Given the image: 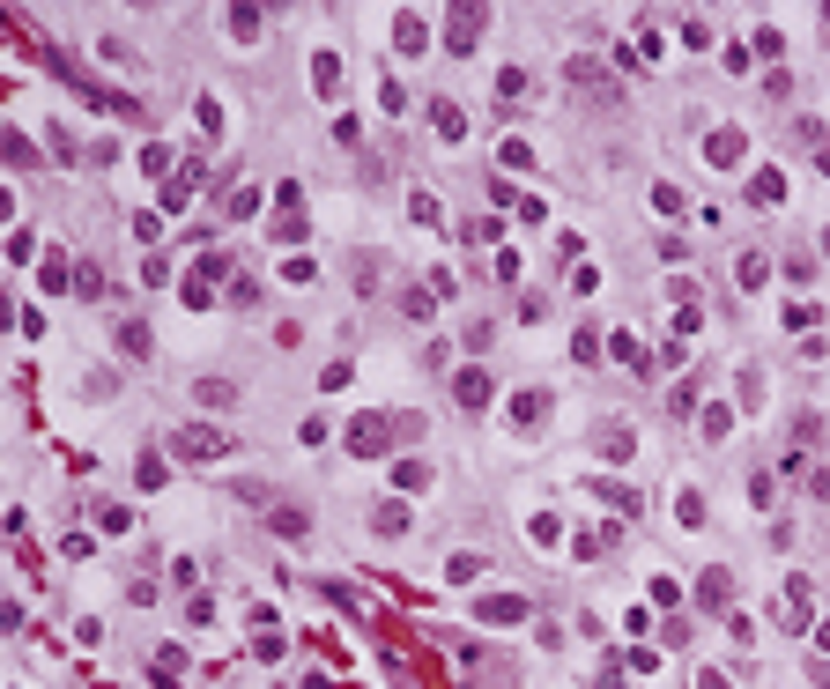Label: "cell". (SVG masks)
I'll list each match as a JSON object with an SVG mask.
<instances>
[{"label":"cell","instance_id":"cell-15","mask_svg":"<svg viewBox=\"0 0 830 689\" xmlns=\"http://www.w3.org/2000/svg\"><path fill=\"white\" fill-rule=\"evenodd\" d=\"M497 97L519 104V97H527V67H505V75H497Z\"/></svg>","mask_w":830,"mask_h":689},{"label":"cell","instance_id":"cell-2","mask_svg":"<svg viewBox=\"0 0 830 689\" xmlns=\"http://www.w3.org/2000/svg\"><path fill=\"white\" fill-rule=\"evenodd\" d=\"M453 400H460V408H467V416H482V408H489V371H482V364H467V371H453Z\"/></svg>","mask_w":830,"mask_h":689},{"label":"cell","instance_id":"cell-3","mask_svg":"<svg viewBox=\"0 0 830 689\" xmlns=\"http://www.w3.org/2000/svg\"><path fill=\"white\" fill-rule=\"evenodd\" d=\"M385 430H394V423H385V416H364V423H349V452H364V459H378V452H385Z\"/></svg>","mask_w":830,"mask_h":689},{"label":"cell","instance_id":"cell-11","mask_svg":"<svg viewBox=\"0 0 830 689\" xmlns=\"http://www.w3.org/2000/svg\"><path fill=\"white\" fill-rule=\"evenodd\" d=\"M779 193H786V179H779V170H756V179H749V201H756V208H771Z\"/></svg>","mask_w":830,"mask_h":689},{"label":"cell","instance_id":"cell-12","mask_svg":"<svg viewBox=\"0 0 830 689\" xmlns=\"http://www.w3.org/2000/svg\"><path fill=\"white\" fill-rule=\"evenodd\" d=\"M600 459H630V423H608L600 430Z\"/></svg>","mask_w":830,"mask_h":689},{"label":"cell","instance_id":"cell-13","mask_svg":"<svg viewBox=\"0 0 830 689\" xmlns=\"http://www.w3.org/2000/svg\"><path fill=\"white\" fill-rule=\"evenodd\" d=\"M119 349H127V356H149V326H141V319H119Z\"/></svg>","mask_w":830,"mask_h":689},{"label":"cell","instance_id":"cell-8","mask_svg":"<svg viewBox=\"0 0 830 689\" xmlns=\"http://www.w3.org/2000/svg\"><path fill=\"white\" fill-rule=\"evenodd\" d=\"M704 156H712V163H742V134H734V127H719V134L704 141Z\"/></svg>","mask_w":830,"mask_h":689},{"label":"cell","instance_id":"cell-1","mask_svg":"<svg viewBox=\"0 0 830 689\" xmlns=\"http://www.w3.org/2000/svg\"><path fill=\"white\" fill-rule=\"evenodd\" d=\"M171 452H179V459H223V452H231V437L215 430V423H186V430L171 437Z\"/></svg>","mask_w":830,"mask_h":689},{"label":"cell","instance_id":"cell-17","mask_svg":"<svg viewBox=\"0 0 830 689\" xmlns=\"http://www.w3.org/2000/svg\"><path fill=\"white\" fill-rule=\"evenodd\" d=\"M734 274H742V290H756V282H763L771 267H763V252H742V267H734Z\"/></svg>","mask_w":830,"mask_h":689},{"label":"cell","instance_id":"cell-9","mask_svg":"<svg viewBox=\"0 0 830 689\" xmlns=\"http://www.w3.org/2000/svg\"><path fill=\"white\" fill-rule=\"evenodd\" d=\"M0 163H15V170H23V163H37V149H30L15 127H0Z\"/></svg>","mask_w":830,"mask_h":689},{"label":"cell","instance_id":"cell-4","mask_svg":"<svg viewBox=\"0 0 830 689\" xmlns=\"http://www.w3.org/2000/svg\"><path fill=\"white\" fill-rule=\"evenodd\" d=\"M149 674H156V689H179V682H186V653H179V645H156Z\"/></svg>","mask_w":830,"mask_h":689},{"label":"cell","instance_id":"cell-19","mask_svg":"<svg viewBox=\"0 0 830 689\" xmlns=\"http://www.w3.org/2000/svg\"><path fill=\"white\" fill-rule=\"evenodd\" d=\"M0 222H15V193L8 186H0Z\"/></svg>","mask_w":830,"mask_h":689},{"label":"cell","instance_id":"cell-16","mask_svg":"<svg viewBox=\"0 0 830 689\" xmlns=\"http://www.w3.org/2000/svg\"><path fill=\"white\" fill-rule=\"evenodd\" d=\"M274 534H290V541H304V534H312V519H304V511H274Z\"/></svg>","mask_w":830,"mask_h":689},{"label":"cell","instance_id":"cell-7","mask_svg":"<svg viewBox=\"0 0 830 689\" xmlns=\"http://www.w3.org/2000/svg\"><path fill=\"white\" fill-rule=\"evenodd\" d=\"M193 400H200V408H231L238 386H231V378H200V386H193Z\"/></svg>","mask_w":830,"mask_h":689},{"label":"cell","instance_id":"cell-6","mask_svg":"<svg viewBox=\"0 0 830 689\" xmlns=\"http://www.w3.org/2000/svg\"><path fill=\"white\" fill-rule=\"evenodd\" d=\"M475 622H497V630H512V622H527V601H482V608H475Z\"/></svg>","mask_w":830,"mask_h":689},{"label":"cell","instance_id":"cell-14","mask_svg":"<svg viewBox=\"0 0 830 689\" xmlns=\"http://www.w3.org/2000/svg\"><path fill=\"white\" fill-rule=\"evenodd\" d=\"M371 527H378V534H401V527H408V511H401V504H394V497H385V504H378V511H371Z\"/></svg>","mask_w":830,"mask_h":689},{"label":"cell","instance_id":"cell-5","mask_svg":"<svg viewBox=\"0 0 830 689\" xmlns=\"http://www.w3.org/2000/svg\"><path fill=\"white\" fill-rule=\"evenodd\" d=\"M482 23H489L482 8H453V37H446V45H453V52H475V37H482Z\"/></svg>","mask_w":830,"mask_h":689},{"label":"cell","instance_id":"cell-10","mask_svg":"<svg viewBox=\"0 0 830 689\" xmlns=\"http://www.w3.org/2000/svg\"><path fill=\"white\" fill-rule=\"evenodd\" d=\"M423 30H430L423 15H401V23H394V45H401V52H423V45H430Z\"/></svg>","mask_w":830,"mask_h":689},{"label":"cell","instance_id":"cell-18","mask_svg":"<svg viewBox=\"0 0 830 689\" xmlns=\"http://www.w3.org/2000/svg\"><path fill=\"white\" fill-rule=\"evenodd\" d=\"M475 571H482V556H453V563H446V579H453V586H467Z\"/></svg>","mask_w":830,"mask_h":689}]
</instances>
